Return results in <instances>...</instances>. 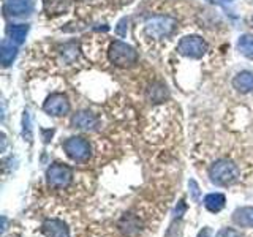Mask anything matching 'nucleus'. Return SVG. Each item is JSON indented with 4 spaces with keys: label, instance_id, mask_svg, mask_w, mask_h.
Instances as JSON below:
<instances>
[{
    "label": "nucleus",
    "instance_id": "1",
    "mask_svg": "<svg viewBox=\"0 0 253 237\" xmlns=\"http://www.w3.org/2000/svg\"><path fill=\"white\" fill-rule=\"evenodd\" d=\"M209 177L215 185H233L239 180V168L231 160H218L211 166Z\"/></svg>",
    "mask_w": 253,
    "mask_h": 237
},
{
    "label": "nucleus",
    "instance_id": "2",
    "mask_svg": "<svg viewBox=\"0 0 253 237\" xmlns=\"http://www.w3.org/2000/svg\"><path fill=\"white\" fill-rule=\"evenodd\" d=\"M177 26V21L171 16H154L146 21V34L152 38H166L169 37Z\"/></svg>",
    "mask_w": 253,
    "mask_h": 237
},
{
    "label": "nucleus",
    "instance_id": "3",
    "mask_svg": "<svg viewBox=\"0 0 253 237\" xmlns=\"http://www.w3.org/2000/svg\"><path fill=\"white\" fill-rule=\"evenodd\" d=\"M109 60L117 67H131L138 60V54L130 44L114 41L109 46Z\"/></svg>",
    "mask_w": 253,
    "mask_h": 237
},
{
    "label": "nucleus",
    "instance_id": "4",
    "mask_svg": "<svg viewBox=\"0 0 253 237\" xmlns=\"http://www.w3.org/2000/svg\"><path fill=\"white\" fill-rule=\"evenodd\" d=\"M177 51L190 59H200L208 51V44L206 41L198 35H187L179 41Z\"/></svg>",
    "mask_w": 253,
    "mask_h": 237
},
{
    "label": "nucleus",
    "instance_id": "5",
    "mask_svg": "<svg viewBox=\"0 0 253 237\" xmlns=\"http://www.w3.org/2000/svg\"><path fill=\"white\" fill-rule=\"evenodd\" d=\"M46 179H47L49 187H52V188H65L71 184L73 171H71V168L67 164L54 163L52 166H49V169H47Z\"/></svg>",
    "mask_w": 253,
    "mask_h": 237
},
{
    "label": "nucleus",
    "instance_id": "6",
    "mask_svg": "<svg viewBox=\"0 0 253 237\" xmlns=\"http://www.w3.org/2000/svg\"><path fill=\"white\" fill-rule=\"evenodd\" d=\"M63 149H65L67 155L75 161H85L90 157V146L84 138H68L63 142Z\"/></svg>",
    "mask_w": 253,
    "mask_h": 237
},
{
    "label": "nucleus",
    "instance_id": "7",
    "mask_svg": "<svg viewBox=\"0 0 253 237\" xmlns=\"http://www.w3.org/2000/svg\"><path fill=\"white\" fill-rule=\"evenodd\" d=\"M44 111L51 116H63L70 111V103L65 95L62 93H52L44 101Z\"/></svg>",
    "mask_w": 253,
    "mask_h": 237
},
{
    "label": "nucleus",
    "instance_id": "8",
    "mask_svg": "<svg viewBox=\"0 0 253 237\" xmlns=\"http://www.w3.org/2000/svg\"><path fill=\"white\" fill-rule=\"evenodd\" d=\"M71 123H73L75 128H79V130H95L100 125V120L97 116L90 113V111H79V113L75 114L73 118H71Z\"/></svg>",
    "mask_w": 253,
    "mask_h": 237
},
{
    "label": "nucleus",
    "instance_id": "9",
    "mask_svg": "<svg viewBox=\"0 0 253 237\" xmlns=\"http://www.w3.org/2000/svg\"><path fill=\"white\" fill-rule=\"evenodd\" d=\"M43 233L46 237H70V229L62 220H46Z\"/></svg>",
    "mask_w": 253,
    "mask_h": 237
},
{
    "label": "nucleus",
    "instance_id": "10",
    "mask_svg": "<svg viewBox=\"0 0 253 237\" xmlns=\"http://www.w3.org/2000/svg\"><path fill=\"white\" fill-rule=\"evenodd\" d=\"M234 89H237L241 93H249L253 90V73L252 71H241L233 79Z\"/></svg>",
    "mask_w": 253,
    "mask_h": 237
},
{
    "label": "nucleus",
    "instance_id": "11",
    "mask_svg": "<svg viewBox=\"0 0 253 237\" xmlns=\"http://www.w3.org/2000/svg\"><path fill=\"white\" fill-rule=\"evenodd\" d=\"M233 221L237 226L253 228V207H239L233 213Z\"/></svg>",
    "mask_w": 253,
    "mask_h": 237
},
{
    "label": "nucleus",
    "instance_id": "12",
    "mask_svg": "<svg viewBox=\"0 0 253 237\" xmlns=\"http://www.w3.org/2000/svg\"><path fill=\"white\" fill-rule=\"evenodd\" d=\"M32 10L30 0H8L5 3V11L8 14H27Z\"/></svg>",
    "mask_w": 253,
    "mask_h": 237
},
{
    "label": "nucleus",
    "instance_id": "13",
    "mask_svg": "<svg viewBox=\"0 0 253 237\" xmlns=\"http://www.w3.org/2000/svg\"><path fill=\"white\" fill-rule=\"evenodd\" d=\"M225 204H226V198L225 195H221V193H211L204 198V205H206V209H208L209 212L212 213H218L221 209L225 207Z\"/></svg>",
    "mask_w": 253,
    "mask_h": 237
},
{
    "label": "nucleus",
    "instance_id": "14",
    "mask_svg": "<svg viewBox=\"0 0 253 237\" xmlns=\"http://www.w3.org/2000/svg\"><path fill=\"white\" fill-rule=\"evenodd\" d=\"M70 0H43L44 11L47 14H62L70 8Z\"/></svg>",
    "mask_w": 253,
    "mask_h": 237
},
{
    "label": "nucleus",
    "instance_id": "15",
    "mask_svg": "<svg viewBox=\"0 0 253 237\" xmlns=\"http://www.w3.org/2000/svg\"><path fill=\"white\" fill-rule=\"evenodd\" d=\"M27 32H29L27 24H14V26L8 27V37H10L11 41L21 44L24 41V38H26Z\"/></svg>",
    "mask_w": 253,
    "mask_h": 237
},
{
    "label": "nucleus",
    "instance_id": "16",
    "mask_svg": "<svg viewBox=\"0 0 253 237\" xmlns=\"http://www.w3.org/2000/svg\"><path fill=\"white\" fill-rule=\"evenodd\" d=\"M16 57V47L8 40H3L2 46H0V59H2L3 67H8Z\"/></svg>",
    "mask_w": 253,
    "mask_h": 237
},
{
    "label": "nucleus",
    "instance_id": "17",
    "mask_svg": "<svg viewBox=\"0 0 253 237\" xmlns=\"http://www.w3.org/2000/svg\"><path fill=\"white\" fill-rule=\"evenodd\" d=\"M237 49L244 54L245 57L253 59V35H242L237 40Z\"/></svg>",
    "mask_w": 253,
    "mask_h": 237
},
{
    "label": "nucleus",
    "instance_id": "18",
    "mask_svg": "<svg viewBox=\"0 0 253 237\" xmlns=\"http://www.w3.org/2000/svg\"><path fill=\"white\" fill-rule=\"evenodd\" d=\"M217 237H242V234L233 228H223L217 233Z\"/></svg>",
    "mask_w": 253,
    "mask_h": 237
},
{
    "label": "nucleus",
    "instance_id": "19",
    "mask_svg": "<svg viewBox=\"0 0 253 237\" xmlns=\"http://www.w3.org/2000/svg\"><path fill=\"white\" fill-rule=\"evenodd\" d=\"M24 138L27 141H32V131H30V117H29V113L26 111L24 113Z\"/></svg>",
    "mask_w": 253,
    "mask_h": 237
},
{
    "label": "nucleus",
    "instance_id": "20",
    "mask_svg": "<svg viewBox=\"0 0 253 237\" xmlns=\"http://www.w3.org/2000/svg\"><path fill=\"white\" fill-rule=\"evenodd\" d=\"M126 26H128V19H126V18L121 19L117 24V27H116V34L119 37H125L126 35Z\"/></svg>",
    "mask_w": 253,
    "mask_h": 237
},
{
    "label": "nucleus",
    "instance_id": "21",
    "mask_svg": "<svg viewBox=\"0 0 253 237\" xmlns=\"http://www.w3.org/2000/svg\"><path fill=\"white\" fill-rule=\"evenodd\" d=\"M188 187H190V190H192L193 201H195V202H200V187H198V184L192 179V180L188 182Z\"/></svg>",
    "mask_w": 253,
    "mask_h": 237
},
{
    "label": "nucleus",
    "instance_id": "22",
    "mask_svg": "<svg viewBox=\"0 0 253 237\" xmlns=\"http://www.w3.org/2000/svg\"><path fill=\"white\" fill-rule=\"evenodd\" d=\"M185 210H187V205H185V202L184 201H179L177 202V207H176V210H174V220H180L182 218V215L185 213Z\"/></svg>",
    "mask_w": 253,
    "mask_h": 237
},
{
    "label": "nucleus",
    "instance_id": "23",
    "mask_svg": "<svg viewBox=\"0 0 253 237\" xmlns=\"http://www.w3.org/2000/svg\"><path fill=\"white\" fill-rule=\"evenodd\" d=\"M198 237H212V231L211 228H203L200 234H198Z\"/></svg>",
    "mask_w": 253,
    "mask_h": 237
},
{
    "label": "nucleus",
    "instance_id": "24",
    "mask_svg": "<svg viewBox=\"0 0 253 237\" xmlns=\"http://www.w3.org/2000/svg\"><path fill=\"white\" fill-rule=\"evenodd\" d=\"M225 2H233V0H225Z\"/></svg>",
    "mask_w": 253,
    "mask_h": 237
},
{
    "label": "nucleus",
    "instance_id": "25",
    "mask_svg": "<svg viewBox=\"0 0 253 237\" xmlns=\"http://www.w3.org/2000/svg\"><path fill=\"white\" fill-rule=\"evenodd\" d=\"M252 24H253V16H252Z\"/></svg>",
    "mask_w": 253,
    "mask_h": 237
}]
</instances>
